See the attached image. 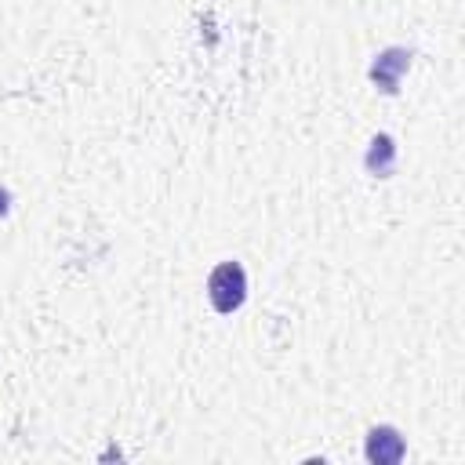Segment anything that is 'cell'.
I'll return each instance as SVG.
<instances>
[{
	"label": "cell",
	"instance_id": "6da1fadb",
	"mask_svg": "<svg viewBox=\"0 0 465 465\" xmlns=\"http://www.w3.org/2000/svg\"><path fill=\"white\" fill-rule=\"evenodd\" d=\"M243 291H247V276H243V269H240L236 262L218 265V269L211 272V280H207V294H211V305H214L218 312L240 309Z\"/></svg>",
	"mask_w": 465,
	"mask_h": 465
},
{
	"label": "cell",
	"instance_id": "7a4b0ae2",
	"mask_svg": "<svg viewBox=\"0 0 465 465\" xmlns=\"http://www.w3.org/2000/svg\"><path fill=\"white\" fill-rule=\"evenodd\" d=\"M367 458L385 465V461H400L403 458V440L392 429H374L367 440Z\"/></svg>",
	"mask_w": 465,
	"mask_h": 465
},
{
	"label": "cell",
	"instance_id": "3957f363",
	"mask_svg": "<svg viewBox=\"0 0 465 465\" xmlns=\"http://www.w3.org/2000/svg\"><path fill=\"white\" fill-rule=\"evenodd\" d=\"M407 65V54L403 51H389V54H381L378 58V65H374V80L385 87V91H392L396 87V73Z\"/></svg>",
	"mask_w": 465,
	"mask_h": 465
},
{
	"label": "cell",
	"instance_id": "277c9868",
	"mask_svg": "<svg viewBox=\"0 0 465 465\" xmlns=\"http://www.w3.org/2000/svg\"><path fill=\"white\" fill-rule=\"evenodd\" d=\"M4 211H7V193L0 189V214H4Z\"/></svg>",
	"mask_w": 465,
	"mask_h": 465
}]
</instances>
